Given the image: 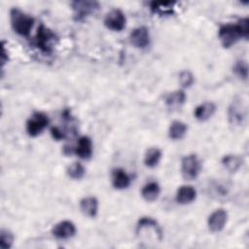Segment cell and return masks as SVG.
I'll return each instance as SVG.
<instances>
[{
	"mask_svg": "<svg viewBox=\"0 0 249 249\" xmlns=\"http://www.w3.org/2000/svg\"><path fill=\"white\" fill-rule=\"evenodd\" d=\"M129 175L122 168H115L112 171V185L117 190L126 189L130 185Z\"/></svg>",
	"mask_w": 249,
	"mask_h": 249,
	"instance_id": "obj_14",
	"label": "cell"
},
{
	"mask_svg": "<svg viewBox=\"0 0 249 249\" xmlns=\"http://www.w3.org/2000/svg\"><path fill=\"white\" fill-rule=\"evenodd\" d=\"M66 173L70 178H72L74 180H79V179L84 177V175L86 173V169H85L84 165L81 162L76 161V162L71 163L67 167Z\"/></svg>",
	"mask_w": 249,
	"mask_h": 249,
	"instance_id": "obj_24",
	"label": "cell"
},
{
	"mask_svg": "<svg viewBox=\"0 0 249 249\" xmlns=\"http://www.w3.org/2000/svg\"><path fill=\"white\" fill-rule=\"evenodd\" d=\"M142 230H152L159 236L160 240L162 239V231L158 222L152 217H141L138 220L135 231L138 233Z\"/></svg>",
	"mask_w": 249,
	"mask_h": 249,
	"instance_id": "obj_13",
	"label": "cell"
},
{
	"mask_svg": "<svg viewBox=\"0 0 249 249\" xmlns=\"http://www.w3.org/2000/svg\"><path fill=\"white\" fill-rule=\"evenodd\" d=\"M49 118L43 112H34L26 121V132L31 137H36L48 126Z\"/></svg>",
	"mask_w": 249,
	"mask_h": 249,
	"instance_id": "obj_5",
	"label": "cell"
},
{
	"mask_svg": "<svg viewBox=\"0 0 249 249\" xmlns=\"http://www.w3.org/2000/svg\"><path fill=\"white\" fill-rule=\"evenodd\" d=\"M186 100V94L183 90L177 89L169 92L165 97V104L170 109H177L182 106Z\"/></svg>",
	"mask_w": 249,
	"mask_h": 249,
	"instance_id": "obj_19",
	"label": "cell"
},
{
	"mask_svg": "<svg viewBox=\"0 0 249 249\" xmlns=\"http://www.w3.org/2000/svg\"><path fill=\"white\" fill-rule=\"evenodd\" d=\"M242 159L237 155H226L222 159L223 166L229 172H236L242 165Z\"/></svg>",
	"mask_w": 249,
	"mask_h": 249,
	"instance_id": "obj_21",
	"label": "cell"
},
{
	"mask_svg": "<svg viewBox=\"0 0 249 249\" xmlns=\"http://www.w3.org/2000/svg\"><path fill=\"white\" fill-rule=\"evenodd\" d=\"M232 71L239 78L246 80L248 77V65L245 60H237L232 68Z\"/></svg>",
	"mask_w": 249,
	"mask_h": 249,
	"instance_id": "obj_26",
	"label": "cell"
},
{
	"mask_svg": "<svg viewBox=\"0 0 249 249\" xmlns=\"http://www.w3.org/2000/svg\"><path fill=\"white\" fill-rule=\"evenodd\" d=\"M130 43L138 49H145L150 45V33L146 26L134 28L129 35Z\"/></svg>",
	"mask_w": 249,
	"mask_h": 249,
	"instance_id": "obj_10",
	"label": "cell"
},
{
	"mask_svg": "<svg viewBox=\"0 0 249 249\" xmlns=\"http://www.w3.org/2000/svg\"><path fill=\"white\" fill-rule=\"evenodd\" d=\"M71 7L74 12V18L77 21L83 20L89 15L94 13L99 9V3L97 1H73L71 2Z\"/></svg>",
	"mask_w": 249,
	"mask_h": 249,
	"instance_id": "obj_6",
	"label": "cell"
},
{
	"mask_svg": "<svg viewBox=\"0 0 249 249\" xmlns=\"http://www.w3.org/2000/svg\"><path fill=\"white\" fill-rule=\"evenodd\" d=\"M14 242V235L8 230H1L0 231V248L9 249L12 247Z\"/></svg>",
	"mask_w": 249,
	"mask_h": 249,
	"instance_id": "obj_25",
	"label": "cell"
},
{
	"mask_svg": "<svg viewBox=\"0 0 249 249\" xmlns=\"http://www.w3.org/2000/svg\"><path fill=\"white\" fill-rule=\"evenodd\" d=\"M10 19L11 25L17 34L22 37H27L30 34L34 23V18L31 16L18 8H13L10 11Z\"/></svg>",
	"mask_w": 249,
	"mask_h": 249,
	"instance_id": "obj_1",
	"label": "cell"
},
{
	"mask_svg": "<svg viewBox=\"0 0 249 249\" xmlns=\"http://www.w3.org/2000/svg\"><path fill=\"white\" fill-rule=\"evenodd\" d=\"M55 39V34L43 23H41L37 28L34 44L42 53H51L53 52V44Z\"/></svg>",
	"mask_w": 249,
	"mask_h": 249,
	"instance_id": "obj_3",
	"label": "cell"
},
{
	"mask_svg": "<svg viewBox=\"0 0 249 249\" xmlns=\"http://www.w3.org/2000/svg\"><path fill=\"white\" fill-rule=\"evenodd\" d=\"M52 233L58 239H68L75 235L76 227L71 221L64 220L54 225L52 230Z\"/></svg>",
	"mask_w": 249,
	"mask_h": 249,
	"instance_id": "obj_11",
	"label": "cell"
},
{
	"mask_svg": "<svg viewBox=\"0 0 249 249\" xmlns=\"http://www.w3.org/2000/svg\"><path fill=\"white\" fill-rule=\"evenodd\" d=\"M228 220V213L225 209L219 208L213 211L207 220V226L210 231L212 232H219L221 231Z\"/></svg>",
	"mask_w": 249,
	"mask_h": 249,
	"instance_id": "obj_9",
	"label": "cell"
},
{
	"mask_svg": "<svg viewBox=\"0 0 249 249\" xmlns=\"http://www.w3.org/2000/svg\"><path fill=\"white\" fill-rule=\"evenodd\" d=\"M196 197V191L192 186H182L177 190L175 199L179 204H188Z\"/></svg>",
	"mask_w": 249,
	"mask_h": 249,
	"instance_id": "obj_17",
	"label": "cell"
},
{
	"mask_svg": "<svg viewBox=\"0 0 249 249\" xmlns=\"http://www.w3.org/2000/svg\"><path fill=\"white\" fill-rule=\"evenodd\" d=\"M174 2H156L150 3V9L154 14L171 15L173 13Z\"/></svg>",
	"mask_w": 249,
	"mask_h": 249,
	"instance_id": "obj_23",
	"label": "cell"
},
{
	"mask_svg": "<svg viewBox=\"0 0 249 249\" xmlns=\"http://www.w3.org/2000/svg\"><path fill=\"white\" fill-rule=\"evenodd\" d=\"M201 169V162L196 154H190L185 156L181 161V173L184 179L194 180L196 179Z\"/></svg>",
	"mask_w": 249,
	"mask_h": 249,
	"instance_id": "obj_4",
	"label": "cell"
},
{
	"mask_svg": "<svg viewBox=\"0 0 249 249\" xmlns=\"http://www.w3.org/2000/svg\"><path fill=\"white\" fill-rule=\"evenodd\" d=\"M179 82L183 88H190L195 82V77L189 70H184L179 74Z\"/></svg>",
	"mask_w": 249,
	"mask_h": 249,
	"instance_id": "obj_27",
	"label": "cell"
},
{
	"mask_svg": "<svg viewBox=\"0 0 249 249\" xmlns=\"http://www.w3.org/2000/svg\"><path fill=\"white\" fill-rule=\"evenodd\" d=\"M188 130V126L181 121H173L168 128V136L170 139L179 140L182 139Z\"/></svg>",
	"mask_w": 249,
	"mask_h": 249,
	"instance_id": "obj_20",
	"label": "cell"
},
{
	"mask_svg": "<svg viewBox=\"0 0 249 249\" xmlns=\"http://www.w3.org/2000/svg\"><path fill=\"white\" fill-rule=\"evenodd\" d=\"M126 18L120 9H113L106 14L104 25L113 31H121L125 27Z\"/></svg>",
	"mask_w": 249,
	"mask_h": 249,
	"instance_id": "obj_7",
	"label": "cell"
},
{
	"mask_svg": "<svg viewBox=\"0 0 249 249\" xmlns=\"http://www.w3.org/2000/svg\"><path fill=\"white\" fill-rule=\"evenodd\" d=\"M80 209L85 216L93 218L98 211V200L94 196H86L80 201Z\"/></svg>",
	"mask_w": 249,
	"mask_h": 249,
	"instance_id": "obj_16",
	"label": "cell"
},
{
	"mask_svg": "<svg viewBox=\"0 0 249 249\" xmlns=\"http://www.w3.org/2000/svg\"><path fill=\"white\" fill-rule=\"evenodd\" d=\"M160 193V185L155 181H151L145 184L141 190L142 197L149 202L156 200L159 197Z\"/></svg>",
	"mask_w": 249,
	"mask_h": 249,
	"instance_id": "obj_18",
	"label": "cell"
},
{
	"mask_svg": "<svg viewBox=\"0 0 249 249\" xmlns=\"http://www.w3.org/2000/svg\"><path fill=\"white\" fill-rule=\"evenodd\" d=\"M51 133H52V135H53V137L54 138V139H56V140H60V139H63L64 138V136H65V134H64V132L61 130V129H59L58 127H52V129H51Z\"/></svg>",
	"mask_w": 249,
	"mask_h": 249,
	"instance_id": "obj_28",
	"label": "cell"
},
{
	"mask_svg": "<svg viewBox=\"0 0 249 249\" xmlns=\"http://www.w3.org/2000/svg\"><path fill=\"white\" fill-rule=\"evenodd\" d=\"M74 153L83 160H88L92 154V142L89 136H81L78 139L77 146L74 148Z\"/></svg>",
	"mask_w": 249,
	"mask_h": 249,
	"instance_id": "obj_12",
	"label": "cell"
},
{
	"mask_svg": "<svg viewBox=\"0 0 249 249\" xmlns=\"http://www.w3.org/2000/svg\"><path fill=\"white\" fill-rule=\"evenodd\" d=\"M216 111V105L213 102L207 101L196 106L194 111L195 118L199 122H205L210 119Z\"/></svg>",
	"mask_w": 249,
	"mask_h": 249,
	"instance_id": "obj_15",
	"label": "cell"
},
{
	"mask_svg": "<svg viewBox=\"0 0 249 249\" xmlns=\"http://www.w3.org/2000/svg\"><path fill=\"white\" fill-rule=\"evenodd\" d=\"M218 36L224 48H230L239 39L243 38V34L241 32L240 24L238 21L235 24L227 23L221 25L218 30Z\"/></svg>",
	"mask_w": 249,
	"mask_h": 249,
	"instance_id": "obj_2",
	"label": "cell"
},
{
	"mask_svg": "<svg viewBox=\"0 0 249 249\" xmlns=\"http://www.w3.org/2000/svg\"><path fill=\"white\" fill-rule=\"evenodd\" d=\"M228 117L231 124L240 125L243 124L246 117V111L240 98H234L232 100L229 107Z\"/></svg>",
	"mask_w": 249,
	"mask_h": 249,
	"instance_id": "obj_8",
	"label": "cell"
},
{
	"mask_svg": "<svg viewBox=\"0 0 249 249\" xmlns=\"http://www.w3.org/2000/svg\"><path fill=\"white\" fill-rule=\"evenodd\" d=\"M161 158V151L159 148L153 147L146 151L144 156V163L147 167L154 168L156 167Z\"/></svg>",
	"mask_w": 249,
	"mask_h": 249,
	"instance_id": "obj_22",
	"label": "cell"
}]
</instances>
